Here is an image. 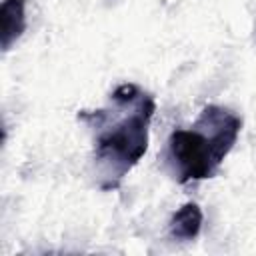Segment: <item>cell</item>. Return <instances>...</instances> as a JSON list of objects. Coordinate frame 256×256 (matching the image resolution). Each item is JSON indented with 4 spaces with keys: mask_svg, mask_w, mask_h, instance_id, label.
<instances>
[{
    "mask_svg": "<svg viewBox=\"0 0 256 256\" xmlns=\"http://www.w3.org/2000/svg\"><path fill=\"white\" fill-rule=\"evenodd\" d=\"M154 110L156 102L150 92L124 82L110 92L104 108L78 112V120L92 132L94 176L102 190L120 188L126 174L146 154Z\"/></svg>",
    "mask_w": 256,
    "mask_h": 256,
    "instance_id": "6da1fadb",
    "label": "cell"
},
{
    "mask_svg": "<svg viewBox=\"0 0 256 256\" xmlns=\"http://www.w3.org/2000/svg\"><path fill=\"white\" fill-rule=\"evenodd\" d=\"M242 118L226 106L208 104L190 128H176L166 140L164 164L178 184L214 178L234 148Z\"/></svg>",
    "mask_w": 256,
    "mask_h": 256,
    "instance_id": "7a4b0ae2",
    "label": "cell"
},
{
    "mask_svg": "<svg viewBox=\"0 0 256 256\" xmlns=\"http://www.w3.org/2000/svg\"><path fill=\"white\" fill-rule=\"evenodd\" d=\"M204 214L196 202L182 204L168 222V232L174 240H194L202 230Z\"/></svg>",
    "mask_w": 256,
    "mask_h": 256,
    "instance_id": "277c9868",
    "label": "cell"
},
{
    "mask_svg": "<svg viewBox=\"0 0 256 256\" xmlns=\"http://www.w3.org/2000/svg\"><path fill=\"white\" fill-rule=\"evenodd\" d=\"M26 30V0H2L0 6V44L8 52Z\"/></svg>",
    "mask_w": 256,
    "mask_h": 256,
    "instance_id": "3957f363",
    "label": "cell"
}]
</instances>
